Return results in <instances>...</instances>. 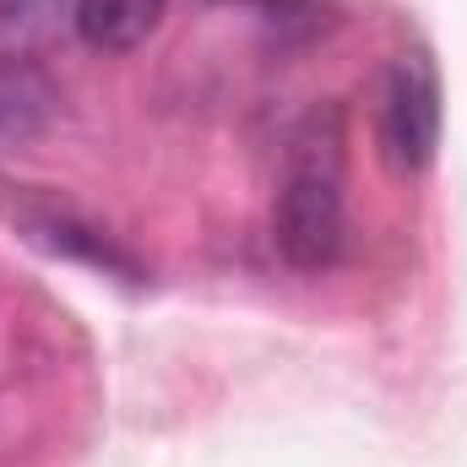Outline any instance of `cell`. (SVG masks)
Masks as SVG:
<instances>
[{
  "label": "cell",
  "instance_id": "4",
  "mask_svg": "<svg viewBox=\"0 0 467 467\" xmlns=\"http://www.w3.org/2000/svg\"><path fill=\"white\" fill-rule=\"evenodd\" d=\"M163 16V0H82L77 5V33L93 49H136Z\"/></svg>",
  "mask_w": 467,
  "mask_h": 467
},
{
  "label": "cell",
  "instance_id": "5",
  "mask_svg": "<svg viewBox=\"0 0 467 467\" xmlns=\"http://www.w3.org/2000/svg\"><path fill=\"white\" fill-rule=\"evenodd\" d=\"M82 0H0V49L27 55L60 38V27H77Z\"/></svg>",
  "mask_w": 467,
  "mask_h": 467
},
{
  "label": "cell",
  "instance_id": "1",
  "mask_svg": "<svg viewBox=\"0 0 467 467\" xmlns=\"http://www.w3.org/2000/svg\"><path fill=\"white\" fill-rule=\"evenodd\" d=\"M272 239L283 250L288 266L299 272H327L343 244H348V207H343V158H337V130L321 141V136H305L294 163H288V180L277 191V207H272Z\"/></svg>",
  "mask_w": 467,
  "mask_h": 467
},
{
  "label": "cell",
  "instance_id": "7",
  "mask_svg": "<svg viewBox=\"0 0 467 467\" xmlns=\"http://www.w3.org/2000/svg\"><path fill=\"white\" fill-rule=\"evenodd\" d=\"M207 5H213V0H207Z\"/></svg>",
  "mask_w": 467,
  "mask_h": 467
},
{
  "label": "cell",
  "instance_id": "3",
  "mask_svg": "<svg viewBox=\"0 0 467 467\" xmlns=\"http://www.w3.org/2000/svg\"><path fill=\"white\" fill-rule=\"evenodd\" d=\"M49 119V88L22 55H0V152L22 147Z\"/></svg>",
  "mask_w": 467,
  "mask_h": 467
},
{
  "label": "cell",
  "instance_id": "6",
  "mask_svg": "<svg viewBox=\"0 0 467 467\" xmlns=\"http://www.w3.org/2000/svg\"><path fill=\"white\" fill-rule=\"evenodd\" d=\"M261 22L277 33V38H310L321 33V0H255Z\"/></svg>",
  "mask_w": 467,
  "mask_h": 467
},
{
  "label": "cell",
  "instance_id": "2",
  "mask_svg": "<svg viewBox=\"0 0 467 467\" xmlns=\"http://www.w3.org/2000/svg\"><path fill=\"white\" fill-rule=\"evenodd\" d=\"M441 147V82L424 55H402L380 88V152L391 169L419 174Z\"/></svg>",
  "mask_w": 467,
  "mask_h": 467
}]
</instances>
